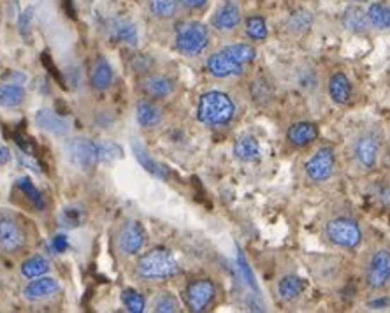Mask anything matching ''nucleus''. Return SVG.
Instances as JSON below:
<instances>
[{
    "mask_svg": "<svg viewBox=\"0 0 390 313\" xmlns=\"http://www.w3.org/2000/svg\"><path fill=\"white\" fill-rule=\"evenodd\" d=\"M320 236L331 248L339 252L359 250L366 240V229L359 215L346 204H334L320 220Z\"/></svg>",
    "mask_w": 390,
    "mask_h": 313,
    "instance_id": "obj_1",
    "label": "nucleus"
},
{
    "mask_svg": "<svg viewBox=\"0 0 390 313\" xmlns=\"http://www.w3.org/2000/svg\"><path fill=\"white\" fill-rule=\"evenodd\" d=\"M385 150L384 132L378 125H364L357 129L345 145V164L357 176L371 175L380 164Z\"/></svg>",
    "mask_w": 390,
    "mask_h": 313,
    "instance_id": "obj_2",
    "label": "nucleus"
},
{
    "mask_svg": "<svg viewBox=\"0 0 390 313\" xmlns=\"http://www.w3.org/2000/svg\"><path fill=\"white\" fill-rule=\"evenodd\" d=\"M236 99L223 90H208L199 97L197 120L208 127H227L237 118Z\"/></svg>",
    "mask_w": 390,
    "mask_h": 313,
    "instance_id": "obj_3",
    "label": "nucleus"
},
{
    "mask_svg": "<svg viewBox=\"0 0 390 313\" xmlns=\"http://www.w3.org/2000/svg\"><path fill=\"white\" fill-rule=\"evenodd\" d=\"M360 282L370 293H384L390 287V247L378 243L367 248L360 261Z\"/></svg>",
    "mask_w": 390,
    "mask_h": 313,
    "instance_id": "obj_4",
    "label": "nucleus"
},
{
    "mask_svg": "<svg viewBox=\"0 0 390 313\" xmlns=\"http://www.w3.org/2000/svg\"><path fill=\"white\" fill-rule=\"evenodd\" d=\"M179 273H182V266L167 248H153L141 255L136 262V275L146 282L175 278Z\"/></svg>",
    "mask_w": 390,
    "mask_h": 313,
    "instance_id": "obj_5",
    "label": "nucleus"
},
{
    "mask_svg": "<svg viewBox=\"0 0 390 313\" xmlns=\"http://www.w3.org/2000/svg\"><path fill=\"white\" fill-rule=\"evenodd\" d=\"M338 152L332 145H322L302 162V178L308 185L324 187L338 172Z\"/></svg>",
    "mask_w": 390,
    "mask_h": 313,
    "instance_id": "obj_6",
    "label": "nucleus"
},
{
    "mask_svg": "<svg viewBox=\"0 0 390 313\" xmlns=\"http://www.w3.org/2000/svg\"><path fill=\"white\" fill-rule=\"evenodd\" d=\"M211 45V30L202 21H183L176 27L175 48L183 57L195 59Z\"/></svg>",
    "mask_w": 390,
    "mask_h": 313,
    "instance_id": "obj_7",
    "label": "nucleus"
},
{
    "mask_svg": "<svg viewBox=\"0 0 390 313\" xmlns=\"http://www.w3.org/2000/svg\"><path fill=\"white\" fill-rule=\"evenodd\" d=\"M183 297H185V305L189 307L190 312H208L215 305L216 297H218V285H216L213 278L199 276V278L190 280L187 283L185 290H183Z\"/></svg>",
    "mask_w": 390,
    "mask_h": 313,
    "instance_id": "obj_8",
    "label": "nucleus"
},
{
    "mask_svg": "<svg viewBox=\"0 0 390 313\" xmlns=\"http://www.w3.org/2000/svg\"><path fill=\"white\" fill-rule=\"evenodd\" d=\"M28 243V236L21 222L9 211H0V250L18 254Z\"/></svg>",
    "mask_w": 390,
    "mask_h": 313,
    "instance_id": "obj_9",
    "label": "nucleus"
},
{
    "mask_svg": "<svg viewBox=\"0 0 390 313\" xmlns=\"http://www.w3.org/2000/svg\"><path fill=\"white\" fill-rule=\"evenodd\" d=\"M243 25V11L237 0H222L211 14L209 27L223 35H230Z\"/></svg>",
    "mask_w": 390,
    "mask_h": 313,
    "instance_id": "obj_10",
    "label": "nucleus"
},
{
    "mask_svg": "<svg viewBox=\"0 0 390 313\" xmlns=\"http://www.w3.org/2000/svg\"><path fill=\"white\" fill-rule=\"evenodd\" d=\"M146 240L148 235L146 231H144L143 224L134 220V218H127V220L120 225V229H118V250L124 255H127V257H134V255L139 254L144 248V244H146Z\"/></svg>",
    "mask_w": 390,
    "mask_h": 313,
    "instance_id": "obj_11",
    "label": "nucleus"
},
{
    "mask_svg": "<svg viewBox=\"0 0 390 313\" xmlns=\"http://www.w3.org/2000/svg\"><path fill=\"white\" fill-rule=\"evenodd\" d=\"M206 71H208L209 76H213L215 79H230L244 76L248 67L241 66L225 49L220 48L206 59Z\"/></svg>",
    "mask_w": 390,
    "mask_h": 313,
    "instance_id": "obj_12",
    "label": "nucleus"
},
{
    "mask_svg": "<svg viewBox=\"0 0 390 313\" xmlns=\"http://www.w3.org/2000/svg\"><path fill=\"white\" fill-rule=\"evenodd\" d=\"M67 158L79 171H92L99 162L97 143L88 138H74L67 143Z\"/></svg>",
    "mask_w": 390,
    "mask_h": 313,
    "instance_id": "obj_13",
    "label": "nucleus"
},
{
    "mask_svg": "<svg viewBox=\"0 0 390 313\" xmlns=\"http://www.w3.org/2000/svg\"><path fill=\"white\" fill-rule=\"evenodd\" d=\"M325 92L336 106H346L353 99V83L345 71H332L325 79Z\"/></svg>",
    "mask_w": 390,
    "mask_h": 313,
    "instance_id": "obj_14",
    "label": "nucleus"
},
{
    "mask_svg": "<svg viewBox=\"0 0 390 313\" xmlns=\"http://www.w3.org/2000/svg\"><path fill=\"white\" fill-rule=\"evenodd\" d=\"M320 136V129L315 122L301 120L292 124L290 127L287 129V143L295 150H305L308 146L315 145L317 139Z\"/></svg>",
    "mask_w": 390,
    "mask_h": 313,
    "instance_id": "obj_15",
    "label": "nucleus"
},
{
    "mask_svg": "<svg viewBox=\"0 0 390 313\" xmlns=\"http://www.w3.org/2000/svg\"><path fill=\"white\" fill-rule=\"evenodd\" d=\"M306 285H308L306 280H302L301 276L295 275V273H283L276 282L278 300L283 305L295 303V301L301 300V296L305 294Z\"/></svg>",
    "mask_w": 390,
    "mask_h": 313,
    "instance_id": "obj_16",
    "label": "nucleus"
},
{
    "mask_svg": "<svg viewBox=\"0 0 390 313\" xmlns=\"http://www.w3.org/2000/svg\"><path fill=\"white\" fill-rule=\"evenodd\" d=\"M60 293V283L57 282L52 276H39V280H34V282L28 283L25 287L23 294L28 301H34V303H39V301L52 300L53 296Z\"/></svg>",
    "mask_w": 390,
    "mask_h": 313,
    "instance_id": "obj_17",
    "label": "nucleus"
},
{
    "mask_svg": "<svg viewBox=\"0 0 390 313\" xmlns=\"http://www.w3.org/2000/svg\"><path fill=\"white\" fill-rule=\"evenodd\" d=\"M175 81L164 74H146L141 79V90L151 99H167L175 93Z\"/></svg>",
    "mask_w": 390,
    "mask_h": 313,
    "instance_id": "obj_18",
    "label": "nucleus"
},
{
    "mask_svg": "<svg viewBox=\"0 0 390 313\" xmlns=\"http://www.w3.org/2000/svg\"><path fill=\"white\" fill-rule=\"evenodd\" d=\"M341 27L355 35H366L370 32L371 23L367 20L366 11L357 4H352L341 13Z\"/></svg>",
    "mask_w": 390,
    "mask_h": 313,
    "instance_id": "obj_19",
    "label": "nucleus"
},
{
    "mask_svg": "<svg viewBox=\"0 0 390 313\" xmlns=\"http://www.w3.org/2000/svg\"><path fill=\"white\" fill-rule=\"evenodd\" d=\"M110 35L114 42L136 48L139 42V30L134 21L127 20V18H117L110 23Z\"/></svg>",
    "mask_w": 390,
    "mask_h": 313,
    "instance_id": "obj_20",
    "label": "nucleus"
},
{
    "mask_svg": "<svg viewBox=\"0 0 390 313\" xmlns=\"http://www.w3.org/2000/svg\"><path fill=\"white\" fill-rule=\"evenodd\" d=\"M136 120L141 127L155 129L164 120V113H162V107L157 102L144 99L136 104Z\"/></svg>",
    "mask_w": 390,
    "mask_h": 313,
    "instance_id": "obj_21",
    "label": "nucleus"
},
{
    "mask_svg": "<svg viewBox=\"0 0 390 313\" xmlns=\"http://www.w3.org/2000/svg\"><path fill=\"white\" fill-rule=\"evenodd\" d=\"M234 157L241 162H247V164L260 160V157H262V148H260L257 138L252 134L240 136V138L236 139V143H234Z\"/></svg>",
    "mask_w": 390,
    "mask_h": 313,
    "instance_id": "obj_22",
    "label": "nucleus"
},
{
    "mask_svg": "<svg viewBox=\"0 0 390 313\" xmlns=\"http://www.w3.org/2000/svg\"><path fill=\"white\" fill-rule=\"evenodd\" d=\"M114 81V71L111 67V64L107 62L106 59H97L95 64H93L92 71H90V85H92L93 90H99V92H104V90L111 88Z\"/></svg>",
    "mask_w": 390,
    "mask_h": 313,
    "instance_id": "obj_23",
    "label": "nucleus"
},
{
    "mask_svg": "<svg viewBox=\"0 0 390 313\" xmlns=\"http://www.w3.org/2000/svg\"><path fill=\"white\" fill-rule=\"evenodd\" d=\"M35 124L42 129V131H48L52 134L64 136L69 132V122L64 120L62 117L55 113L52 110H39L35 113Z\"/></svg>",
    "mask_w": 390,
    "mask_h": 313,
    "instance_id": "obj_24",
    "label": "nucleus"
},
{
    "mask_svg": "<svg viewBox=\"0 0 390 313\" xmlns=\"http://www.w3.org/2000/svg\"><path fill=\"white\" fill-rule=\"evenodd\" d=\"M313 21H315L313 14L305 7H299V9L292 11L290 16L287 18V30L295 37H302L312 30Z\"/></svg>",
    "mask_w": 390,
    "mask_h": 313,
    "instance_id": "obj_25",
    "label": "nucleus"
},
{
    "mask_svg": "<svg viewBox=\"0 0 390 313\" xmlns=\"http://www.w3.org/2000/svg\"><path fill=\"white\" fill-rule=\"evenodd\" d=\"M132 150H134V155H136L137 160H139V164L143 165V167L146 169L148 172H151V175L157 176V178H160V179H167L169 178L167 169H165L164 165L158 164L157 160H153V158H151L150 152H148L146 146H144L143 143H139L137 139H134Z\"/></svg>",
    "mask_w": 390,
    "mask_h": 313,
    "instance_id": "obj_26",
    "label": "nucleus"
},
{
    "mask_svg": "<svg viewBox=\"0 0 390 313\" xmlns=\"http://www.w3.org/2000/svg\"><path fill=\"white\" fill-rule=\"evenodd\" d=\"M223 49L244 67H250L257 60V48L252 42H230L223 46Z\"/></svg>",
    "mask_w": 390,
    "mask_h": 313,
    "instance_id": "obj_27",
    "label": "nucleus"
},
{
    "mask_svg": "<svg viewBox=\"0 0 390 313\" xmlns=\"http://www.w3.org/2000/svg\"><path fill=\"white\" fill-rule=\"evenodd\" d=\"M250 97L257 106H267L274 97V88L266 76H255L250 83Z\"/></svg>",
    "mask_w": 390,
    "mask_h": 313,
    "instance_id": "obj_28",
    "label": "nucleus"
},
{
    "mask_svg": "<svg viewBox=\"0 0 390 313\" xmlns=\"http://www.w3.org/2000/svg\"><path fill=\"white\" fill-rule=\"evenodd\" d=\"M27 99V92L18 83H4L0 85V106L18 107Z\"/></svg>",
    "mask_w": 390,
    "mask_h": 313,
    "instance_id": "obj_29",
    "label": "nucleus"
},
{
    "mask_svg": "<svg viewBox=\"0 0 390 313\" xmlns=\"http://www.w3.org/2000/svg\"><path fill=\"white\" fill-rule=\"evenodd\" d=\"M366 14L371 27L378 28V30H389L390 28V7L385 4L373 2L367 7Z\"/></svg>",
    "mask_w": 390,
    "mask_h": 313,
    "instance_id": "obj_30",
    "label": "nucleus"
},
{
    "mask_svg": "<svg viewBox=\"0 0 390 313\" xmlns=\"http://www.w3.org/2000/svg\"><path fill=\"white\" fill-rule=\"evenodd\" d=\"M48 271H49V262L48 259L42 257V255H32V257L25 259L23 264H21V275L28 280L45 276Z\"/></svg>",
    "mask_w": 390,
    "mask_h": 313,
    "instance_id": "obj_31",
    "label": "nucleus"
},
{
    "mask_svg": "<svg viewBox=\"0 0 390 313\" xmlns=\"http://www.w3.org/2000/svg\"><path fill=\"white\" fill-rule=\"evenodd\" d=\"M243 27H244V34L250 41L255 42H262L266 41L267 35H269V28H267L266 20L262 16H248L247 20H243Z\"/></svg>",
    "mask_w": 390,
    "mask_h": 313,
    "instance_id": "obj_32",
    "label": "nucleus"
},
{
    "mask_svg": "<svg viewBox=\"0 0 390 313\" xmlns=\"http://www.w3.org/2000/svg\"><path fill=\"white\" fill-rule=\"evenodd\" d=\"M150 13L158 20H172L178 14V0H148Z\"/></svg>",
    "mask_w": 390,
    "mask_h": 313,
    "instance_id": "obj_33",
    "label": "nucleus"
},
{
    "mask_svg": "<svg viewBox=\"0 0 390 313\" xmlns=\"http://www.w3.org/2000/svg\"><path fill=\"white\" fill-rule=\"evenodd\" d=\"M122 303L130 313H143L146 310V297L136 289H125L122 293Z\"/></svg>",
    "mask_w": 390,
    "mask_h": 313,
    "instance_id": "obj_34",
    "label": "nucleus"
},
{
    "mask_svg": "<svg viewBox=\"0 0 390 313\" xmlns=\"http://www.w3.org/2000/svg\"><path fill=\"white\" fill-rule=\"evenodd\" d=\"M153 310L157 313H175L182 310V305H179L178 297L171 293H162L158 294L157 300L153 303Z\"/></svg>",
    "mask_w": 390,
    "mask_h": 313,
    "instance_id": "obj_35",
    "label": "nucleus"
},
{
    "mask_svg": "<svg viewBox=\"0 0 390 313\" xmlns=\"http://www.w3.org/2000/svg\"><path fill=\"white\" fill-rule=\"evenodd\" d=\"M97 157H99V162H113L122 157V148L113 141H99L97 143Z\"/></svg>",
    "mask_w": 390,
    "mask_h": 313,
    "instance_id": "obj_36",
    "label": "nucleus"
},
{
    "mask_svg": "<svg viewBox=\"0 0 390 313\" xmlns=\"http://www.w3.org/2000/svg\"><path fill=\"white\" fill-rule=\"evenodd\" d=\"M59 220H60V225H62V228H67V229L79 228L83 222V210L81 208H76V206L64 208L62 213H60V217H59Z\"/></svg>",
    "mask_w": 390,
    "mask_h": 313,
    "instance_id": "obj_37",
    "label": "nucleus"
},
{
    "mask_svg": "<svg viewBox=\"0 0 390 313\" xmlns=\"http://www.w3.org/2000/svg\"><path fill=\"white\" fill-rule=\"evenodd\" d=\"M16 185H18V189L23 190V194H27V196L30 197L32 203L35 204V208H37V210H45V199H42V194L39 192V189L30 182V179L20 178L16 182Z\"/></svg>",
    "mask_w": 390,
    "mask_h": 313,
    "instance_id": "obj_38",
    "label": "nucleus"
},
{
    "mask_svg": "<svg viewBox=\"0 0 390 313\" xmlns=\"http://www.w3.org/2000/svg\"><path fill=\"white\" fill-rule=\"evenodd\" d=\"M295 81H297V85L301 86V90L317 88V85H319V76H315V71L313 69H302L299 71Z\"/></svg>",
    "mask_w": 390,
    "mask_h": 313,
    "instance_id": "obj_39",
    "label": "nucleus"
},
{
    "mask_svg": "<svg viewBox=\"0 0 390 313\" xmlns=\"http://www.w3.org/2000/svg\"><path fill=\"white\" fill-rule=\"evenodd\" d=\"M373 196L380 201L384 206L390 208V182H377L373 185Z\"/></svg>",
    "mask_w": 390,
    "mask_h": 313,
    "instance_id": "obj_40",
    "label": "nucleus"
},
{
    "mask_svg": "<svg viewBox=\"0 0 390 313\" xmlns=\"http://www.w3.org/2000/svg\"><path fill=\"white\" fill-rule=\"evenodd\" d=\"M34 18V7H27L25 11H21L20 16H18V28H20L21 35L25 39H28V30H30V21Z\"/></svg>",
    "mask_w": 390,
    "mask_h": 313,
    "instance_id": "obj_41",
    "label": "nucleus"
},
{
    "mask_svg": "<svg viewBox=\"0 0 390 313\" xmlns=\"http://www.w3.org/2000/svg\"><path fill=\"white\" fill-rule=\"evenodd\" d=\"M367 310H387L390 307V301L387 296H384V294H377V296L373 297L371 301H367Z\"/></svg>",
    "mask_w": 390,
    "mask_h": 313,
    "instance_id": "obj_42",
    "label": "nucleus"
},
{
    "mask_svg": "<svg viewBox=\"0 0 390 313\" xmlns=\"http://www.w3.org/2000/svg\"><path fill=\"white\" fill-rule=\"evenodd\" d=\"M209 0H178L179 7H183L185 11H202L208 6Z\"/></svg>",
    "mask_w": 390,
    "mask_h": 313,
    "instance_id": "obj_43",
    "label": "nucleus"
},
{
    "mask_svg": "<svg viewBox=\"0 0 390 313\" xmlns=\"http://www.w3.org/2000/svg\"><path fill=\"white\" fill-rule=\"evenodd\" d=\"M18 158H20V164L21 165H25V167L32 169V171H34V172H41L37 160H35V158L32 157V155H28L27 152H21L20 155H18Z\"/></svg>",
    "mask_w": 390,
    "mask_h": 313,
    "instance_id": "obj_44",
    "label": "nucleus"
},
{
    "mask_svg": "<svg viewBox=\"0 0 390 313\" xmlns=\"http://www.w3.org/2000/svg\"><path fill=\"white\" fill-rule=\"evenodd\" d=\"M52 248L57 252V254H64V252H67V248H69L67 237H65L64 235H57L52 241Z\"/></svg>",
    "mask_w": 390,
    "mask_h": 313,
    "instance_id": "obj_45",
    "label": "nucleus"
},
{
    "mask_svg": "<svg viewBox=\"0 0 390 313\" xmlns=\"http://www.w3.org/2000/svg\"><path fill=\"white\" fill-rule=\"evenodd\" d=\"M11 162V152L7 146H0V165H6Z\"/></svg>",
    "mask_w": 390,
    "mask_h": 313,
    "instance_id": "obj_46",
    "label": "nucleus"
},
{
    "mask_svg": "<svg viewBox=\"0 0 390 313\" xmlns=\"http://www.w3.org/2000/svg\"><path fill=\"white\" fill-rule=\"evenodd\" d=\"M353 4H360V2H366V0H352Z\"/></svg>",
    "mask_w": 390,
    "mask_h": 313,
    "instance_id": "obj_47",
    "label": "nucleus"
}]
</instances>
